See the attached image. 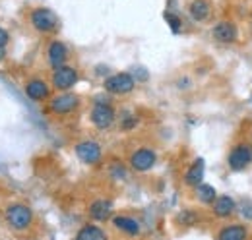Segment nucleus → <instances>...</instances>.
Listing matches in <instances>:
<instances>
[{
	"label": "nucleus",
	"mask_w": 252,
	"mask_h": 240,
	"mask_svg": "<svg viewBox=\"0 0 252 240\" xmlns=\"http://www.w3.org/2000/svg\"><path fill=\"white\" fill-rule=\"evenodd\" d=\"M30 22H32L33 28L37 31H41V33H49V31H53L59 26L57 14L53 10H49V8H37V10H33L32 16H30Z\"/></svg>",
	"instance_id": "2"
},
{
	"label": "nucleus",
	"mask_w": 252,
	"mask_h": 240,
	"mask_svg": "<svg viewBox=\"0 0 252 240\" xmlns=\"http://www.w3.org/2000/svg\"><path fill=\"white\" fill-rule=\"evenodd\" d=\"M247 219H252V204L251 202H247V204H243V211H241Z\"/></svg>",
	"instance_id": "23"
},
{
	"label": "nucleus",
	"mask_w": 252,
	"mask_h": 240,
	"mask_svg": "<svg viewBox=\"0 0 252 240\" xmlns=\"http://www.w3.org/2000/svg\"><path fill=\"white\" fill-rule=\"evenodd\" d=\"M163 16H165V20H167V24H169V28L173 30V33H179V31H181V20H179L177 16H173L171 12H165Z\"/></svg>",
	"instance_id": "21"
},
{
	"label": "nucleus",
	"mask_w": 252,
	"mask_h": 240,
	"mask_svg": "<svg viewBox=\"0 0 252 240\" xmlns=\"http://www.w3.org/2000/svg\"><path fill=\"white\" fill-rule=\"evenodd\" d=\"M196 196H198V200H200L202 204H214V200L218 198L216 188L210 186V184H202V182L196 186Z\"/></svg>",
	"instance_id": "20"
},
{
	"label": "nucleus",
	"mask_w": 252,
	"mask_h": 240,
	"mask_svg": "<svg viewBox=\"0 0 252 240\" xmlns=\"http://www.w3.org/2000/svg\"><path fill=\"white\" fill-rule=\"evenodd\" d=\"M47 59H49V64L53 66V68H59V66H63L66 59H68V49H66V45L61 43V41H53L51 45H49V49H47Z\"/></svg>",
	"instance_id": "11"
},
{
	"label": "nucleus",
	"mask_w": 252,
	"mask_h": 240,
	"mask_svg": "<svg viewBox=\"0 0 252 240\" xmlns=\"http://www.w3.org/2000/svg\"><path fill=\"white\" fill-rule=\"evenodd\" d=\"M113 213V204L109 200H97L90 206V215L95 221H107Z\"/></svg>",
	"instance_id": "13"
},
{
	"label": "nucleus",
	"mask_w": 252,
	"mask_h": 240,
	"mask_svg": "<svg viewBox=\"0 0 252 240\" xmlns=\"http://www.w3.org/2000/svg\"><path fill=\"white\" fill-rule=\"evenodd\" d=\"M8 39H10L8 31H4L2 28H0V49H4V47L8 45Z\"/></svg>",
	"instance_id": "22"
},
{
	"label": "nucleus",
	"mask_w": 252,
	"mask_h": 240,
	"mask_svg": "<svg viewBox=\"0 0 252 240\" xmlns=\"http://www.w3.org/2000/svg\"><path fill=\"white\" fill-rule=\"evenodd\" d=\"M92 122L99 130L109 128L115 122V111L109 103H95L94 111H92Z\"/></svg>",
	"instance_id": "6"
},
{
	"label": "nucleus",
	"mask_w": 252,
	"mask_h": 240,
	"mask_svg": "<svg viewBox=\"0 0 252 240\" xmlns=\"http://www.w3.org/2000/svg\"><path fill=\"white\" fill-rule=\"evenodd\" d=\"M32 221H33L32 210L28 206H24V204H14V206H10L6 210V223H8V227L12 231L22 233V231H26V229L32 227Z\"/></svg>",
	"instance_id": "1"
},
{
	"label": "nucleus",
	"mask_w": 252,
	"mask_h": 240,
	"mask_svg": "<svg viewBox=\"0 0 252 240\" xmlns=\"http://www.w3.org/2000/svg\"><path fill=\"white\" fill-rule=\"evenodd\" d=\"M103 86H105V91H109V93L125 95V93H130V91L134 90L136 82H134V78L130 74L121 72V74H113L111 78H107Z\"/></svg>",
	"instance_id": "3"
},
{
	"label": "nucleus",
	"mask_w": 252,
	"mask_h": 240,
	"mask_svg": "<svg viewBox=\"0 0 252 240\" xmlns=\"http://www.w3.org/2000/svg\"><path fill=\"white\" fill-rule=\"evenodd\" d=\"M78 82V72L72 68V66H59L55 68V74H53V86L61 91H68L70 88H74Z\"/></svg>",
	"instance_id": "4"
},
{
	"label": "nucleus",
	"mask_w": 252,
	"mask_h": 240,
	"mask_svg": "<svg viewBox=\"0 0 252 240\" xmlns=\"http://www.w3.org/2000/svg\"><path fill=\"white\" fill-rule=\"evenodd\" d=\"M252 163V146L241 144L229 153V167L233 171H243Z\"/></svg>",
	"instance_id": "5"
},
{
	"label": "nucleus",
	"mask_w": 252,
	"mask_h": 240,
	"mask_svg": "<svg viewBox=\"0 0 252 240\" xmlns=\"http://www.w3.org/2000/svg\"><path fill=\"white\" fill-rule=\"evenodd\" d=\"M26 95L32 101H43L49 97V86L43 80H30L26 84Z\"/></svg>",
	"instance_id": "12"
},
{
	"label": "nucleus",
	"mask_w": 252,
	"mask_h": 240,
	"mask_svg": "<svg viewBox=\"0 0 252 240\" xmlns=\"http://www.w3.org/2000/svg\"><path fill=\"white\" fill-rule=\"evenodd\" d=\"M76 239L78 240H105L107 239V233H105L103 229L95 227V225H88V227H84L82 231H78Z\"/></svg>",
	"instance_id": "19"
},
{
	"label": "nucleus",
	"mask_w": 252,
	"mask_h": 240,
	"mask_svg": "<svg viewBox=\"0 0 252 240\" xmlns=\"http://www.w3.org/2000/svg\"><path fill=\"white\" fill-rule=\"evenodd\" d=\"M76 155L86 165H95L101 161V146L97 142H80L76 146Z\"/></svg>",
	"instance_id": "8"
},
{
	"label": "nucleus",
	"mask_w": 252,
	"mask_h": 240,
	"mask_svg": "<svg viewBox=\"0 0 252 240\" xmlns=\"http://www.w3.org/2000/svg\"><path fill=\"white\" fill-rule=\"evenodd\" d=\"M136 126V119H126L123 122V130H130V128H134Z\"/></svg>",
	"instance_id": "24"
},
{
	"label": "nucleus",
	"mask_w": 252,
	"mask_h": 240,
	"mask_svg": "<svg viewBox=\"0 0 252 240\" xmlns=\"http://www.w3.org/2000/svg\"><path fill=\"white\" fill-rule=\"evenodd\" d=\"M214 39L220 41V43H235L237 37H239V31H237V26L233 22H220L214 31H212Z\"/></svg>",
	"instance_id": "10"
},
{
	"label": "nucleus",
	"mask_w": 252,
	"mask_h": 240,
	"mask_svg": "<svg viewBox=\"0 0 252 240\" xmlns=\"http://www.w3.org/2000/svg\"><path fill=\"white\" fill-rule=\"evenodd\" d=\"M78 103L80 101L74 93H63V95H57L51 101V111L57 113V115H68L78 107Z\"/></svg>",
	"instance_id": "9"
},
{
	"label": "nucleus",
	"mask_w": 252,
	"mask_h": 240,
	"mask_svg": "<svg viewBox=\"0 0 252 240\" xmlns=\"http://www.w3.org/2000/svg\"><path fill=\"white\" fill-rule=\"evenodd\" d=\"M204 169H206L204 159H196L194 165L190 167L189 171H187V175H185V182L189 186H198L202 182V179H204Z\"/></svg>",
	"instance_id": "17"
},
{
	"label": "nucleus",
	"mask_w": 252,
	"mask_h": 240,
	"mask_svg": "<svg viewBox=\"0 0 252 240\" xmlns=\"http://www.w3.org/2000/svg\"><path fill=\"white\" fill-rule=\"evenodd\" d=\"M156 161H158V157L152 150H138L130 157V167L138 173H146L156 165Z\"/></svg>",
	"instance_id": "7"
},
{
	"label": "nucleus",
	"mask_w": 252,
	"mask_h": 240,
	"mask_svg": "<svg viewBox=\"0 0 252 240\" xmlns=\"http://www.w3.org/2000/svg\"><path fill=\"white\" fill-rule=\"evenodd\" d=\"M247 229L241 227V225H231V227H225L221 229L218 239L220 240H245L247 239Z\"/></svg>",
	"instance_id": "18"
},
{
	"label": "nucleus",
	"mask_w": 252,
	"mask_h": 240,
	"mask_svg": "<svg viewBox=\"0 0 252 240\" xmlns=\"http://www.w3.org/2000/svg\"><path fill=\"white\" fill-rule=\"evenodd\" d=\"M4 55H6V53H4V49H0V60L4 59Z\"/></svg>",
	"instance_id": "25"
},
{
	"label": "nucleus",
	"mask_w": 252,
	"mask_h": 240,
	"mask_svg": "<svg viewBox=\"0 0 252 240\" xmlns=\"http://www.w3.org/2000/svg\"><path fill=\"white\" fill-rule=\"evenodd\" d=\"M113 225H115L119 231H123V233H126V235H130V237L140 235V223H138L136 219H132V217L119 215V217L113 219Z\"/></svg>",
	"instance_id": "14"
},
{
	"label": "nucleus",
	"mask_w": 252,
	"mask_h": 240,
	"mask_svg": "<svg viewBox=\"0 0 252 240\" xmlns=\"http://www.w3.org/2000/svg\"><path fill=\"white\" fill-rule=\"evenodd\" d=\"M189 12H190V16H192V20L204 22V20L210 16L212 8H210V2H208V0H192L189 6Z\"/></svg>",
	"instance_id": "16"
},
{
	"label": "nucleus",
	"mask_w": 252,
	"mask_h": 240,
	"mask_svg": "<svg viewBox=\"0 0 252 240\" xmlns=\"http://www.w3.org/2000/svg\"><path fill=\"white\" fill-rule=\"evenodd\" d=\"M235 210H237L235 200L229 198V196H221V198H216V200H214V213H216L218 217H221V219L233 215Z\"/></svg>",
	"instance_id": "15"
}]
</instances>
